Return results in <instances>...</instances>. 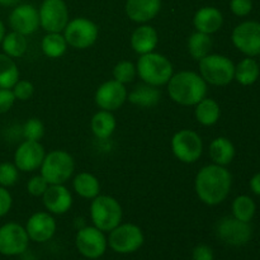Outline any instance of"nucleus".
<instances>
[{
  "label": "nucleus",
  "instance_id": "obj_1",
  "mask_svg": "<svg viewBox=\"0 0 260 260\" xmlns=\"http://www.w3.org/2000/svg\"><path fill=\"white\" fill-rule=\"evenodd\" d=\"M231 184V173L217 164L203 167L196 177V192L198 198L207 206L222 203L230 193Z\"/></svg>",
  "mask_w": 260,
  "mask_h": 260
},
{
  "label": "nucleus",
  "instance_id": "obj_2",
  "mask_svg": "<svg viewBox=\"0 0 260 260\" xmlns=\"http://www.w3.org/2000/svg\"><path fill=\"white\" fill-rule=\"evenodd\" d=\"M168 93L180 106H196L206 98L207 83L194 71H180L168 81Z\"/></svg>",
  "mask_w": 260,
  "mask_h": 260
},
{
  "label": "nucleus",
  "instance_id": "obj_3",
  "mask_svg": "<svg viewBox=\"0 0 260 260\" xmlns=\"http://www.w3.org/2000/svg\"><path fill=\"white\" fill-rule=\"evenodd\" d=\"M136 70L142 81L152 86L165 85L173 76V65L169 58L155 52L141 55Z\"/></svg>",
  "mask_w": 260,
  "mask_h": 260
},
{
  "label": "nucleus",
  "instance_id": "obj_4",
  "mask_svg": "<svg viewBox=\"0 0 260 260\" xmlns=\"http://www.w3.org/2000/svg\"><path fill=\"white\" fill-rule=\"evenodd\" d=\"M75 162L73 156L63 150L48 152L41 165V175L48 184H63L73 175Z\"/></svg>",
  "mask_w": 260,
  "mask_h": 260
},
{
  "label": "nucleus",
  "instance_id": "obj_5",
  "mask_svg": "<svg viewBox=\"0 0 260 260\" xmlns=\"http://www.w3.org/2000/svg\"><path fill=\"white\" fill-rule=\"evenodd\" d=\"M90 217L96 229L112 231L121 223L122 207L116 198L96 196L90 205Z\"/></svg>",
  "mask_w": 260,
  "mask_h": 260
},
{
  "label": "nucleus",
  "instance_id": "obj_6",
  "mask_svg": "<svg viewBox=\"0 0 260 260\" xmlns=\"http://www.w3.org/2000/svg\"><path fill=\"white\" fill-rule=\"evenodd\" d=\"M200 71L206 83L216 86H225L234 80L235 65L226 56L210 53L200 60Z\"/></svg>",
  "mask_w": 260,
  "mask_h": 260
},
{
  "label": "nucleus",
  "instance_id": "obj_7",
  "mask_svg": "<svg viewBox=\"0 0 260 260\" xmlns=\"http://www.w3.org/2000/svg\"><path fill=\"white\" fill-rule=\"evenodd\" d=\"M99 28L88 18H75L70 20L63 29V37L69 46L78 50H85L95 43Z\"/></svg>",
  "mask_w": 260,
  "mask_h": 260
},
{
  "label": "nucleus",
  "instance_id": "obj_8",
  "mask_svg": "<svg viewBox=\"0 0 260 260\" xmlns=\"http://www.w3.org/2000/svg\"><path fill=\"white\" fill-rule=\"evenodd\" d=\"M172 150L178 160L185 164L196 162L203 152V142L200 135L190 129H182L172 139Z\"/></svg>",
  "mask_w": 260,
  "mask_h": 260
},
{
  "label": "nucleus",
  "instance_id": "obj_9",
  "mask_svg": "<svg viewBox=\"0 0 260 260\" xmlns=\"http://www.w3.org/2000/svg\"><path fill=\"white\" fill-rule=\"evenodd\" d=\"M108 243L116 253H134L139 250L144 244V234L139 226L134 223H123L111 231Z\"/></svg>",
  "mask_w": 260,
  "mask_h": 260
},
{
  "label": "nucleus",
  "instance_id": "obj_10",
  "mask_svg": "<svg viewBox=\"0 0 260 260\" xmlns=\"http://www.w3.org/2000/svg\"><path fill=\"white\" fill-rule=\"evenodd\" d=\"M40 25L47 33H60L69 23L68 5L63 0H43L40 10Z\"/></svg>",
  "mask_w": 260,
  "mask_h": 260
},
{
  "label": "nucleus",
  "instance_id": "obj_11",
  "mask_svg": "<svg viewBox=\"0 0 260 260\" xmlns=\"http://www.w3.org/2000/svg\"><path fill=\"white\" fill-rule=\"evenodd\" d=\"M234 46L249 57L260 55V23L246 20L236 25L231 35Z\"/></svg>",
  "mask_w": 260,
  "mask_h": 260
},
{
  "label": "nucleus",
  "instance_id": "obj_12",
  "mask_svg": "<svg viewBox=\"0 0 260 260\" xmlns=\"http://www.w3.org/2000/svg\"><path fill=\"white\" fill-rule=\"evenodd\" d=\"M28 236L25 228L19 223L8 222L0 226V254L7 256L20 255L28 248Z\"/></svg>",
  "mask_w": 260,
  "mask_h": 260
},
{
  "label": "nucleus",
  "instance_id": "obj_13",
  "mask_svg": "<svg viewBox=\"0 0 260 260\" xmlns=\"http://www.w3.org/2000/svg\"><path fill=\"white\" fill-rule=\"evenodd\" d=\"M75 243L81 255L88 259H98L106 253L108 241L103 231L96 229L95 226H86L78 231Z\"/></svg>",
  "mask_w": 260,
  "mask_h": 260
},
{
  "label": "nucleus",
  "instance_id": "obj_14",
  "mask_svg": "<svg viewBox=\"0 0 260 260\" xmlns=\"http://www.w3.org/2000/svg\"><path fill=\"white\" fill-rule=\"evenodd\" d=\"M216 233L223 243L233 246L245 245L253 235V230L249 222H244L235 217H225L220 220L216 228Z\"/></svg>",
  "mask_w": 260,
  "mask_h": 260
},
{
  "label": "nucleus",
  "instance_id": "obj_15",
  "mask_svg": "<svg viewBox=\"0 0 260 260\" xmlns=\"http://www.w3.org/2000/svg\"><path fill=\"white\" fill-rule=\"evenodd\" d=\"M45 156V149L40 144V141L25 140L15 150L14 165L20 172H35L38 168H41Z\"/></svg>",
  "mask_w": 260,
  "mask_h": 260
},
{
  "label": "nucleus",
  "instance_id": "obj_16",
  "mask_svg": "<svg viewBox=\"0 0 260 260\" xmlns=\"http://www.w3.org/2000/svg\"><path fill=\"white\" fill-rule=\"evenodd\" d=\"M124 84L117 80H109L102 84L95 91V103L103 111L113 112L123 106L127 99Z\"/></svg>",
  "mask_w": 260,
  "mask_h": 260
},
{
  "label": "nucleus",
  "instance_id": "obj_17",
  "mask_svg": "<svg viewBox=\"0 0 260 260\" xmlns=\"http://www.w3.org/2000/svg\"><path fill=\"white\" fill-rule=\"evenodd\" d=\"M9 25L23 36L35 33L40 27V14L32 4H18L9 14Z\"/></svg>",
  "mask_w": 260,
  "mask_h": 260
},
{
  "label": "nucleus",
  "instance_id": "obj_18",
  "mask_svg": "<svg viewBox=\"0 0 260 260\" xmlns=\"http://www.w3.org/2000/svg\"><path fill=\"white\" fill-rule=\"evenodd\" d=\"M25 231L30 240L46 243L56 233V221L50 213L37 212L30 216L25 225Z\"/></svg>",
  "mask_w": 260,
  "mask_h": 260
},
{
  "label": "nucleus",
  "instance_id": "obj_19",
  "mask_svg": "<svg viewBox=\"0 0 260 260\" xmlns=\"http://www.w3.org/2000/svg\"><path fill=\"white\" fill-rule=\"evenodd\" d=\"M46 210L55 215H63L73 206V196L63 184H51L42 196Z\"/></svg>",
  "mask_w": 260,
  "mask_h": 260
},
{
  "label": "nucleus",
  "instance_id": "obj_20",
  "mask_svg": "<svg viewBox=\"0 0 260 260\" xmlns=\"http://www.w3.org/2000/svg\"><path fill=\"white\" fill-rule=\"evenodd\" d=\"M161 0H126V14L136 23H146L154 19L160 12Z\"/></svg>",
  "mask_w": 260,
  "mask_h": 260
},
{
  "label": "nucleus",
  "instance_id": "obj_21",
  "mask_svg": "<svg viewBox=\"0 0 260 260\" xmlns=\"http://www.w3.org/2000/svg\"><path fill=\"white\" fill-rule=\"evenodd\" d=\"M193 23L198 32L212 35L216 33L223 24V15L217 8L203 7L194 14Z\"/></svg>",
  "mask_w": 260,
  "mask_h": 260
},
{
  "label": "nucleus",
  "instance_id": "obj_22",
  "mask_svg": "<svg viewBox=\"0 0 260 260\" xmlns=\"http://www.w3.org/2000/svg\"><path fill=\"white\" fill-rule=\"evenodd\" d=\"M157 32L151 25H140L134 30L131 36V46L135 52L140 55L150 53L155 50L157 45Z\"/></svg>",
  "mask_w": 260,
  "mask_h": 260
},
{
  "label": "nucleus",
  "instance_id": "obj_23",
  "mask_svg": "<svg viewBox=\"0 0 260 260\" xmlns=\"http://www.w3.org/2000/svg\"><path fill=\"white\" fill-rule=\"evenodd\" d=\"M210 156L215 164L226 167L235 157V146L226 137H217L210 145Z\"/></svg>",
  "mask_w": 260,
  "mask_h": 260
},
{
  "label": "nucleus",
  "instance_id": "obj_24",
  "mask_svg": "<svg viewBox=\"0 0 260 260\" xmlns=\"http://www.w3.org/2000/svg\"><path fill=\"white\" fill-rule=\"evenodd\" d=\"M160 96H161V93L159 89H156V86L145 84V85L136 86L129 93V95H127V98L135 106L147 108V107L156 106L160 101Z\"/></svg>",
  "mask_w": 260,
  "mask_h": 260
},
{
  "label": "nucleus",
  "instance_id": "obj_25",
  "mask_svg": "<svg viewBox=\"0 0 260 260\" xmlns=\"http://www.w3.org/2000/svg\"><path fill=\"white\" fill-rule=\"evenodd\" d=\"M91 131L94 136L101 140H106L112 136V134L116 129V118L109 111H99L91 118L90 122Z\"/></svg>",
  "mask_w": 260,
  "mask_h": 260
},
{
  "label": "nucleus",
  "instance_id": "obj_26",
  "mask_svg": "<svg viewBox=\"0 0 260 260\" xmlns=\"http://www.w3.org/2000/svg\"><path fill=\"white\" fill-rule=\"evenodd\" d=\"M74 189L80 197L86 200H94L101 192V184L96 177L90 173H80L74 179Z\"/></svg>",
  "mask_w": 260,
  "mask_h": 260
},
{
  "label": "nucleus",
  "instance_id": "obj_27",
  "mask_svg": "<svg viewBox=\"0 0 260 260\" xmlns=\"http://www.w3.org/2000/svg\"><path fill=\"white\" fill-rule=\"evenodd\" d=\"M221 114L220 106L215 99L205 98L196 104V118L203 126H212L218 121Z\"/></svg>",
  "mask_w": 260,
  "mask_h": 260
},
{
  "label": "nucleus",
  "instance_id": "obj_28",
  "mask_svg": "<svg viewBox=\"0 0 260 260\" xmlns=\"http://www.w3.org/2000/svg\"><path fill=\"white\" fill-rule=\"evenodd\" d=\"M260 75V68L259 63L256 62L254 58L248 57L241 60L238 65L235 66V76L239 84L241 85H253L256 80L259 79Z\"/></svg>",
  "mask_w": 260,
  "mask_h": 260
},
{
  "label": "nucleus",
  "instance_id": "obj_29",
  "mask_svg": "<svg viewBox=\"0 0 260 260\" xmlns=\"http://www.w3.org/2000/svg\"><path fill=\"white\" fill-rule=\"evenodd\" d=\"M212 45L213 42L210 35L197 30L188 38V52L194 60L200 61L207 55H210Z\"/></svg>",
  "mask_w": 260,
  "mask_h": 260
},
{
  "label": "nucleus",
  "instance_id": "obj_30",
  "mask_svg": "<svg viewBox=\"0 0 260 260\" xmlns=\"http://www.w3.org/2000/svg\"><path fill=\"white\" fill-rule=\"evenodd\" d=\"M19 80V70L12 57L0 53V88L12 89Z\"/></svg>",
  "mask_w": 260,
  "mask_h": 260
},
{
  "label": "nucleus",
  "instance_id": "obj_31",
  "mask_svg": "<svg viewBox=\"0 0 260 260\" xmlns=\"http://www.w3.org/2000/svg\"><path fill=\"white\" fill-rule=\"evenodd\" d=\"M3 52L12 58L22 57L28 48V42L25 36L20 35L18 32H10L5 35L4 40L2 42Z\"/></svg>",
  "mask_w": 260,
  "mask_h": 260
},
{
  "label": "nucleus",
  "instance_id": "obj_32",
  "mask_svg": "<svg viewBox=\"0 0 260 260\" xmlns=\"http://www.w3.org/2000/svg\"><path fill=\"white\" fill-rule=\"evenodd\" d=\"M41 47H42L43 53L47 57L57 58L66 52L68 42H66L65 37L60 33H48L43 37Z\"/></svg>",
  "mask_w": 260,
  "mask_h": 260
},
{
  "label": "nucleus",
  "instance_id": "obj_33",
  "mask_svg": "<svg viewBox=\"0 0 260 260\" xmlns=\"http://www.w3.org/2000/svg\"><path fill=\"white\" fill-rule=\"evenodd\" d=\"M256 205L249 196H239L233 202V215L238 220L250 222L255 215Z\"/></svg>",
  "mask_w": 260,
  "mask_h": 260
},
{
  "label": "nucleus",
  "instance_id": "obj_34",
  "mask_svg": "<svg viewBox=\"0 0 260 260\" xmlns=\"http://www.w3.org/2000/svg\"><path fill=\"white\" fill-rule=\"evenodd\" d=\"M136 66L129 61H121L117 63L113 69L114 80L119 81L122 84H128L134 81L136 76Z\"/></svg>",
  "mask_w": 260,
  "mask_h": 260
},
{
  "label": "nucleus",
  "instance_id": "obj_35",
  "mask_svg": "<svg viewBox=\"0 0 260 260\" xmlns=\"http://www.w3.org/2000/svg\"><path fill=\"white\" fill-rule=\"evenodd\" d=\"M45 134V126L38 118H30L23 126V136L25 140L40 141Z\"/></svg>",
  "mask_w": 260,
  "mask_h": 260
},
{
  "label": "nucleus",
  "instance_id": "obj_36",
  "mask_svg": "<svg viewBox=\"0 0 260 260\" xmlns=\"http://www.w3.org/2000/svg\"><path fill=\"white\" fill-rule=\"evenodd\" d=\"M19 170L12 162H2L0 164V185L2 187H12L18 182Z\"/></svg>",
  "mask_w": 260,
  "mask_h": 260
},
{
  "label": "nucleus",
  "instance_id": "obj_37",
  "mask_svg": "<svg viewBox=\"0 0 260 260\" xmlns=\"http://www.w3.org/2000/svg\"><path fill=\"white\" fill-rule=\"evenodd\" d=\"M12 90L13 93H14L15 99L25 102L33 95L35 86H33V84L28 80H18L17 84L12 88Z\"/></svg>",
  "mask_w": 260,
  "mask_h": 260
},
{
  "label": "nucleus",
  "instance_id": "obj_38",
  "mask_svg": "<svg viewBox=\"0 0 260 260\" xmlns=\"http://www.w3.org/2000/svg\"><path fill=\"white\" fill-rule=\"evenodd\" d=\"M48 185L50 184L46 182V179L42 175H36V177H32L28 180L27 190L29 194L35 196V197H40V196H43Z\"/></svg>",
  "mask_w": 260,
  "mask_h": 260
},
{
  "label": "nucleus",
  "instance_id": "obj_39",
  "mask_svg": "<svg viewBox=\"0 0 260 260\" xmlns=\"http://www.w3.org/2000/svg\"><path fill=\"white\" fill-rule=\"evenodd\" d=\"M230 9L238 17H246L253 9V0H231Z\"/></svg>",
  "mask_w": 260,
  "mask_h": 260
},
{
  "label": "nucleus",
  "instance_id": "obj_40",
  "mask_svg": "<svg viewBox=\"0 0 260 260\" xmlns=\"http://www.w3.org/2000/svg\"><path fill=\"white\" fill-rule=\"evenodd\" d=\"M15 101L17 99H15L12 89L0 88V114L7 113L8 111H10Z\"/></svg>",
  "mask_w": 260,
  "mask_h": 260
},
{
  "label": "nucleus",
  "instance_id": "obj_41",
  "mask_svg": "<svg viewBox=\"0 0 260 260\" xmlns=\"http://www.w3.org/2000/svg\"><path fill=\"white\" fill-rule=\"evenodd\" d=\"M13 205V198L9 190L5 187L0 185V217H4L8 215Z\"/></svg>",
  "mask_w": 260,
  "mask_h": 260
},
{
  "label": "nucleus",
  "instance_id": "obj_42",
  "mask_svg": "<svg viewBox=\"0 0 260 260\" xmlns=\"http://www.w3.org/2000/svg\"><path fill=\"white\" fill-rule=\"evenodd\" d=\"M193 259L194 260H213L212 249L207 245H198L193 250Z\"/></svg>",
  "mask_w": 260,
  "mask_h": 260
},
{
  "label": "nucleus",
  "instance_id": "obj_43",
  "mask_svg": "<svg viewBox=\"0 0 260 260\" xmlns=\"http://www.w3.org/2000/svg\"><path fill=\"white\" fill-rule=\"evenodd\" d=\"M250 189L254 194L260 196V173H256L250 179Z\"/></svg>",
  "mask_w": 260,
  "mask_h": 260
},
{
  "label": "nucleus",
  "instance_id": "obj_44",
  "mask_svg": "<svg viewBox=\"0 0 260 260\" xmlns=\"http://www.w3.org/2000/svg\"><path fill=\"white\" fill-rule=\"evenodd\" d=\"M22 0H0L2 7H17Z\"/></svg>",
  "mask_w": 260,
  "mask_h": 260
},
{
  "label": "nucleus",
  "instance_id": "obj_45",
  "mask_svg": "<svg viewBox=\"0 0 260 260\" xmlns=\"http://www.w3.org/2000/svg\"><path fill=\"white\" fill-rule=\"evenodd\" d=\"M5 35H7V33H5V25H4V23L0 20V45H2L3 40H4V37H5Z\"/></svg>",
  "mask_w": 260,
  "mask_h": 260
},
{
  "label": "nucleus",
  "instance_id": "obj_46",
  "mask_svg": "<svg viewBox=\"0 0 260 260\" xmlns=\"http://www.w3.org/2000/svg\"><path fill=\"white\" fill-rule=\"evenodd\" d=\"M258 63H259V68H260V58H259V62Z\"/></svg>",
  "mask_w": 260,
  "mask_h": 260
}]
</instances>
